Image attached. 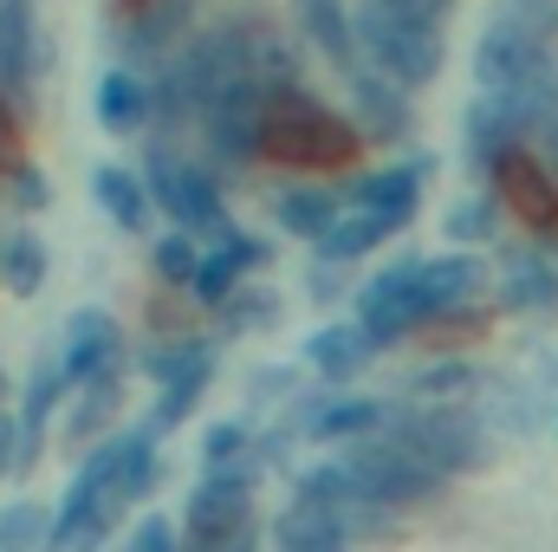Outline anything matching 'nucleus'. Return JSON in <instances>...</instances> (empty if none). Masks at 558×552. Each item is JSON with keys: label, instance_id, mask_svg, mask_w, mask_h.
Masks as SVG:
<instances>
[{"label": "nucleus", "instance_id": "obj_29", "mask_svg": "<svg viewBox=\"0 0 558 552\" xmlns=\"http://www.w3.org/2000/svg\"><path fill=\"white\" fill-rule=\"evenodd\" d=\"M156 274H162V279H195V274H202L195 241H189V235H169V241L156 248Z\"/></svg>", "mask_w": 558, "mask_h": 552}, {"label": "nucleus", "instance_id": "obj_30", "mask_svg": "<svg viewBox=\"0 0 558 552\" xmlns=\"http://www.w3.org/2000/svg\"><path fill=\"white\" fill-rule=\"evenodd\" d=\"M448 235H454V241H487V235H494V208H487V202L454 208V215H448Z\"/></svg>", "mask_w": 558, "mask_h": 552}, {"label": "nucleus", "instance_id": "obj_13", "mask_svg": "<svg viewBox=\"0 0 558 552\" xmlns=\"http://www.w3.org/2000/svg\"><path fill=\"white\" fill-rule=\"evenodd\" d=\"M305 358H312L325 377H357V371L371 364V332H364V325H325V332H312Z\"/></svg>", "mask_w": 558, "mask_h": 552}, {"label": "nucleus", "instance_id": "obj_4", "mask_svg": "<svg viewBox=\"0 0 558 552\" xmlns=\"http://www.w3.org/2000/svg\"><path fill=\"white\" fill-rule=\"evenodd\" d=\"M397 442H410L435 475H461V468H481L487 461V435L481 422L461 410H422L397 422Z\"/></svg>", "mask_w": 558, "mask_h": 552}, {"label": "nucleus", "instance_id": "obj_17", "mask_svg": "<svg viewBox=\"0 0 558 552\" xmlns=\"http://www.w3.org/2000/svg\"><path fill=\"white\" fill-rule=\"evenodd\" d=\"M143 111H149V92H143L131 72H111V79L98 85V124H105V131H137Z\"/></svg>", "mask_w": 558, "mask_h": 552}, {"label": "nucleus", "instance_id": "obj_36", "mask_svg": "<svg viewBox=\"0 0 558 552\" xmlns=\"http://www.w3.org/2000/svg\"><path fill=\"white\" fill-rule=\"evenodd\" d=\"M546 149H553V163H558V124H553V137H546Z\"/></svg>", "mask_w": 558, "mask_h": 552}, {"label": "nucleus", "instance_id": "obj_9", "mask_svg": "<svg viewBox=\"0 0 558 552\" xmlns=\"http://www.w3.org/2000/svg\"><path fill=\"white\" fill-rule=\"evenodd\" d=\"M72 345H65V377L72 384H98V377H111V364H118V325L105 319V312H72V332H65Z\"/></svg>", "mask_w": 558, "mask_h": 552}, {"label": "nucleus", "instance_id": "obj_23", "mask_svg": "<svg viewBox=\"0 0 558 552\" xmlns=\"http://www.w3.org/2000/svg\"><path fill=\"white\" fill-rule=\"evenodd\" d=\"M208 371H215V364L202 358L195 371H182L175 384H162V404H156V416H149V429H169V422H182V416L195 410V404H202V391H208Z\"/></svg>", "mask_w": 558, "mask_h": 552}, {"label": "nucleus", "instance_id": "obj_14", "mask_svg": "<svg viewBox=\"0 0 558 552\" xmlns=\"http://www.w3.org/2000/svg\"><path fill=\"white\" fill-rule=\"evenodd\" d=\"M507 305H520V312H553L558 305V267L553 261L520 254V261L507 267Z\"/></svg>", "mask_w": 558, "mask_h": 552}, {"label": "nucleus", "instance_id": "obj_34", "mask_svg": "<svg viewBox=\"0 0 558 552\" xmlns=\"http://www.w3.org/2000/svg\"><path fill=\"white\" fill-rule=\"evenodd\" d=\"M0 163H20V124H13L7 98H0Z\"/></svg>", "mask_w": 558, "mask_h": 552}, {"label": "nucleus", "instance_id": "obj_38", "mask_svg": "<svg viewBox=\"0 0 558 552\" xmlns=\"http://www.w3.org/2000/svg\"><path fill=\"white\" fill-rule=\"evenodd\" d=\"M553 384H558V358H553Z\"/></svg>", "mask_w": 558, "mask_h": 552}, {"label": "nucleus", "instance_id": "obj_22", "mask_svg": "<svg viewBox=\"0 0 558 552\" xmlns=\"http://www.w3.org/2000/svg\"><path fill=\"white\" fill-rule=\"evenodd\" d=\"M279 221H286L292 235H305V241H325L331 221H338V208H331L325 189H305V195H286V202H279Z\"/></svg>", "mask_w": 558, "mask_h": 552}, {"label": "nucleus", "instance_id": "obj_5", "mask_svg": "<svg viewBox=\"0 0 558 552\" xmlns=\"http://www.w3.org/2000/svg\"><path fill=\"white\" fill-rule=\"evenodd\" d=\"M241 527H247V475H208L182 507V533L195 552H228Z\"/></svg>", "mask_w": 558, "mask_h": 552}, {"label": "nucleus", "instance_id": "obj_33", "mask_svg": "<svg viewBox=\"0 0 558 552\" xmlns=\"http://www.w3.org/2000/svg\"><path fill=\"white\" fill-rule=\"evenodd\" d=\"M20 461H26V429L0 416V475H7V468H20Z\"/></svg>", "mask_w": 558, "mask_h": 552}, {"label": "nucleus", "instance_id": "obj_31", "mask_svg": "<svg viewBox=\"0 0 558 552\" xmlns=\"http://www.w3.org/2000/svg\"><path fill=\"white\" fill-rule=\"evenodd\" d=\"M357 98H364V124L371 131H403V105L397 98H377V85H357Z\"/></svg>", "mask_w": 558, "mask_h": 552}, {"label": "nucleus", "instance_id": "obj_27", "mask_svg": "<svg viewBox=\"0 0 558 552\" xmlns=\"http://www.w3.org/2000/svg\"><path fill=\"white\" fill-rule=\"evenodd\" d=\"M202 455H208V475H228V468L247 455V429H241V422H215L208 442H202Z\"/></svg>", "mask_w": 558, "mask_h": 552}, {"label": "nucleus", "instance_id": "obj_19", "mask_svg": "<svg viewBox=\"0 0 558 552\" xmlns=\"http://www.w3.org/2000/svg\"><path fill=\"white\" fill-rule=\"evenodd\" d=\"M111 514H118V507H78V514H59V527H52L46 552H98L105 547V533H111Z\"/></svg>", "mask_w": 558, "mask_h": 552}, {"label": "nucleus", "instance_id": "obj_12", "mask_svg": "<svg viewBox=\"0 0 558 552\" xmlns=\"http://www.w3.org/2000/svg\"><path fill=\"white\" fill-rule=\"evenodd\" d=\"M299 501H312V507H325V514H338V520H357V514L371 507L344 461H318V468H305V475H299Z\"/></svg>", "mask_w": 558, "mask_h": 552}, {"label": "nucleus", "instance_id": "obj_10", "mask_svg": "<svg viewBox=\"0 0 558 552\" xmlns=\"http://www.w3.org/2000/svg\"><path fill=\"white\" fill-rule=\"evenodd\" d=\"M274 552H344V520L312 501H292L274 520Z\"/></svg>", "mask_w": 558, "mask_h": 552}, {"label": "nucleus", "instance_id": "obj_24", "mask_svg": "<svg viewBox=\"0 0 558 552\" xmlns=\"http://www.w3.org/2000/svg\"><path fill=\"white\" fill-rule=\"evenodd\" d=\"M377 422H384V404H331V410L318 416V435L325 442H344V435H364Z\"/></svg>", "mask_w": 558, "mask_h": 552}, {"label": "nucleus", "instance_id": "obj_25", "mask_svg": "<svg viewBox=\"0 0 558 552\" xmlns=\"http://www.w3.org/2000/svg\"><path fill=\"white\" fill-rule=\"evenodd\" d=\"M46 540V514L33 507V501H20V507H7L0 514V552H26Z\"/></svg>", "mask_w": 558, "mask_h": 552}, {"label": "nucleus", "instance_id": "obj_28", "mask_svg": "<svg viewBox=\"0 0 558 552\" xmlns=\"http://www.w3.org/2000/svg\"><path fill=\"white\" fill-rule=\"evenodd\" d=\"M111 410H118V384H111V377H98V384L85 391V404L72 410V442H85V435H98V422H105Z\"/></svg>", "mask_w": 558, "mask_h": 552}, {"label": "nucleus", "instance_id": "obj_21", "mask_svg": "<svg viewBox=\"0 0 558 552\" xmlns=\"http://www.w3.org/2000/svg\"><path fill=\"white\" fill-rule=\"evenodd\" d=\"M98 202H105L111 221H124V228H143V221H149V195H143L137 176H124V169H98Z\"/></svg>", "mask_w": 558, "mask_h": 552}, {"label": "nucleus", "instance_id": "obj_32", "mask_svg": "<svg viewBox=\"0 0 558 552\" xmlns=\"http://www.w3.org/2000/svg\"><path fill=\"white\" fill-rule=\"evenodd\" d=\"M124 552H175V527H169L162 514H149L137 533H131V547H124Z\"/></svg>", "mask_w": 558, "mask_h": 552}, {"label": "nucleus", "instance_id": "obj_2", "mask_svg": "<svg viewBox=\"0 0 558 552\" xmlns=\"http://www.w3.org/2000/svg\"><path fill=\"white\" fill-rule=\"evenodd\" d=\"M357 26H364L371 59H377L397 85H422V79L441 72V33H435V20H422V13L397 7V0H377V7H364Z\"/></svg>", "mask_w": 558, "mask_h": 552}, {"label": "nucleus", "instance_id": "obj_35", "mask_svg": "<svg viewBox=\"0 0 558 552\" xmlns=\"http://www.w3.org/2000/svg\"><path fill=\"white\" fill-rule=\"evenodd\" d=\"M20 195H26V208H39V202H46V182H39V169H20Z\"/></svg>", "mask_w": 558, "mask_h": 552}, {"label": "nucleus", "instance_id": "obj_37", "mask_svg": "<svg viewBox=\"0 0 558 552\" xmlns=\"http://www.w3.org/2000/svg\"><path fill=\"white\" fill-rule=\"evenodd\" d=\"M0 397H7V371H0Z\"/></svg>", "mask_w": 558, "mask_h": 552}, {"label": "nucleus", "instance_id": "obj_8", "mask_svg": "<svg viewBox=\"0 0 558 552\" xmlns=\"http://www.w3.org/2000/svg\"><path fill=\"white\" fill-rule=\"evenodd\" d=\"M494 169H500L507 202H513L533 228H558V189H553V176L539 169V156H533V149H507Z\"/></svg>", "mask_w": 558, "mask_h": 552}, {"label": "nucleus", "instance_id": "obj_6", "mask_svg": "<svg viewBox=\"0 0 558 552\" xmlns=\"http://www.w3.org/2000/svg\"><path fill=\"white\" fill-rule=\"evenodd\" d=\"M149 176H156L162 208H169L182 228H215V235H234V228H221V195H215V176H202V169H189V163H169V156H156V163H149Z\"/></svg>", "mask_w": 558, "mask_h": 552}, {"label": "nucleus", "instance_id": "obj_39", "mask_svg": "<svg viewBox=\"0 0 558 552\" xmlns=\"http://www.w3.org/2000/svg\"><path fill=\"white\" fill-rule=\"evenodd\" d=\"M131 7H143V0H131Z\"/></svg>", "mask_w": 558, "mask_h": 552}, {"label": "nucleus", "instance_id": "obj_1", "mask_svg": "<svg viewBox=\"0 0 558 552\" xmlns=\"http://www.w3.org/2000/svg\"><path fill=\"white\" fill-rule=\"evenodd\" d=\"M260 149L279 156V163H292V169H344V163L364 149V137H357L344 118H331L325 105H312L305 92L279 85L274 98H267Z\"/></svg>", "mask_w": 558, "mask_h": 552}, {"label": "nucleus", "instance_id": "obj_7", "mask_svg": "<svg viewBox=\"0 0 558 552\" xmlns=\"http://www.w3.org/2000/svg\"><path fill=\"white\" fill-rule=\"evenodd\" d=\"M410 325H428V299H422V267H397V274L364 286V332L371 338H397Z\"/></svg>", "mask_w": 558, "mask_h": 552}, {"label": "nucleus", "instance_id": "obj_15", "mask_svg": "<svg viewBox=\"0 0 558 552\" xmlns=\"http://www.w3.org/2000/svg\"><path fill=\"white\" fill-rule=\"evenodd\" d=\"M416 182H422V169H390V176H371L357 202H364L371 215H384L390 228H403V221L416 215V195H422Z\"/></svg>", "mask_w": 558, "mask_h": 552}, {"label": "nucleus", "instance_id": "obj_16", "mask_svg": "<svg viewBox=\"0 0 558 552\" xmlns=\"http://www.w3.org/2000/svg\"><path fill=\"white\" fill-rule=\"evenodd\" d=\"M384 235H397V228H390V221H384V215H371V208H364V202H357V208H351V215H338V221H331V235H325V241H318V248H325V254H331V261H357V254H364V248H377V241H384Z\"/></svg>", "mask_w": 558, "mask_h": 552}, {"label": "nucleus", "instance_id": "obj_20", "mask_svg": "<svg viewBox=\"0 0 558 552\" xmlns=\"http://www.w3.org/2000/svg\"><path fill=\"white\" fill-rule=\"evenodd\" d=\"M0 274H7V286H13L20 299H33V292L46 286V248H39V235H13V241L0 248Z\"/></svg>", "mask_w": 558, "mask_h": 552}, {"label": "nucleus", "instance_id": "obj_3", "mask_svg": "<svg viewBox=\"0 0 558 552\" xmlns=\"http://www.w3.org/2000/svg\"><path fill=\"white\" fill-rule=\"evenodd\" d=\"M338 461L351 468V481L364 488L371 507H416V501H428L441 488V475L422 461L410 442H397V435L390 442H351Z\"/></svg>", "mask_w": 558, "mask_h": 552}, {"label": "nucleus", "instance_id": "obj_11", "mask_svg": "<svg viewBox=\"0 0 558 552\" xmlns=\"http://www.w3.org/2000/svg\"><path fill=\"white\" fill-rule=\"evenodd\" d=\"M487 286V267L474 261V254H441V261H428L422 267V299H428V319L435 312H454L468 292H481Z\"/></svg>", "mask_w": 558, "mask_h": 552}, {"label": "nucleus", "instance_id": "obj_18", "mask_svg": "<svg viewBox=\"0 0 558 552\" xmlns=\"http://www.w3.org/2000/svg\"><path fill=\"white\" fill-rule=\"evenodd\" d=\"M260 261V241H247V235H234L228 241V254L221 261H208L202 274H195V292L208 299V305H221V299H234V279H241V267H254Z\"/></svg>", "mask_w": 558, "mask_h": 552}, {"label": "nucleus", "instance_id": "obj_26", "mask_svg": "<svg viewBox=\"0 0 558 552\" xmlns=\"http://www.w3.org/2000/svg\"><path fill=\"white\" fill-rule=\"evenodd\" d=\"M422 332H428V345H441V351H454V345H468V338H481V332H487V319H481V312H435V319H428Z\"/></svg>", "mask_w": 558, "mask_h": 552}]
</instances>
